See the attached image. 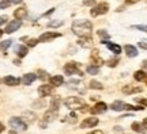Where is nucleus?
Returning a JSON list of instances; mask_svg holds the SVG:
<instances>
[{
	"label": "nucleus",
	"mask_w": 147,
	"mask_h": 134,
	"mask_svg": "<svg viewBox=\"0 0 147 134\" xmlns=\"http://www.w3.org/2000/svg\"><path fill=\"white\" fill-rule=\"evenodd\" d=\"M38 93L41 98H45V96H49L52 93V85H48V84H42L38 87Z\"/></svg>",
	"instance_id": "ddd939ff"
},
{
	"label": "nucleus",
	"mask_w": 147,
	"mask_h": 134,
	"mask_svg": "<svg viewBox=\"0 0 147 134\" xmlns=\"http://www.w3.org/2000/svg\"><path fill=\"white\" fill-rule=\"evenodd\" d=\"M60 103H61V100H60V96H55L52 99V102H51V110H55V111H59V107H60Z\"/></svg>",
	"instance_id": "b1692460"
},
{
	"label": "nucleus",
	"mask_w": 147,
	"mask_h": 134,
	"mask_svg": "<svg viewBox=\"0 0 147 134\" xmlns=\"http://www.w3.org/2000/svg\"><path fill=\"white\" fill-rule=\"evenodd\" d=\"M33 106H34L36 108H41V107H44V106H45V103H44V102H34V103H33Z\"/></svg>",
	"instance_id": "4c0bfd02"
},
{
	"label": "nucleus",
	"mask_w": 147,
	"mask_h": 134,
	"mask_svg": "<svg viewBox=\"0 0 147 134\" xmlns=\"http://www.w3.org/2000/svg\"><path fill=\"white\" fill-rule=\"evenodd\" d=\"M106 110H108V106H106V103H104V102H98V103H95L94 107L90 108V113L94 114V115H97V114L105 113Z\"/></svg>",
	"instance_id": "6e6552de"
},
{
	"label": "nucleus",
	"mask_w": 147,
	"mask_h": 134,
	"mask_svg": "<svg viewBox=\"0 0 147 134\" xmlns=\"http://www.w3.org/2000/svg\"><path fill=\"white\" fill-rule=\"evenodd\" d=\"M38 41H40V39H36V38H32V39H29V42H27V45H29V46L30 47H34L37 45V43H38Z\"/></svg>",
	"instance_id": "f704fd0d"
},
{
	"label": "nucleus",
	"mask_w": 147,
	"mask_h": 134,
	"mask_svg": "<svg viewBox=\"0 0 147 134\" xmlns=\"http://www.w3.org/2000/svg\"><path fill=\"white\" fill-rule=\"evenodd\" d=\"M59 37H61V34H59V33H52V31H49V33H44L38 39L41 42H49L55 39V38H59Z\"/></svg>",
	"instance_id": "9d476101"
},
{
	"label": "nucleus",
	"mask_w": 147,
	"mask_h": 134,
	"mask_svg": "<svg viewBox=\"0 0 147 134\" xmlns=\"http://www.w3.org/2000/svg\"><path fill=\"white\" fill-rule=\"evenodd\" d=\"M14 64H15V65H21V60H15Z\"/></svg>",
	"instance_id": "09e8293b"
},
{
	"label": "nucleus",
	"mask_w": 147,
	"mask_h": 134,
	"mask_svg": "<svg viewBox=\"0 0 147 134\" xmlns=\"http://www.w3.org/2000/svg\"><path fill=\"white\" fill-rule=\"evenodd\" d=\"M142 65H143V68H147V61H143Z\"/></svg>",
	"instance_id": "8fccbe9b"
},
{
	"label": "nucleus",
	"mask_w": 147,
	"mask_h": 134,
	"mask_svg": "<svg viewBox=\"0 0 147 134\" xmlns=\"http://www.w3.org/2000/svg\"><path fill=\"white\" fill-rule=\"evenodd\" d=\"M22 26V21H19V19H15V21H11L8 22V25H7V27H5L4 33H7V34H11V33H14V31H16L19 27Z\"/></svg>",
	"instance_id": "0eeeda50"
},
{
	"label": "nucleus",
	"mask_w": 147,
	"mask_h": 134,
	"mask_svg": "<svg viewBox=\"0 0 147 134\" xmlns=\"http://www.w3.org/2000/svg\"><path fill=\"white\" fill-rule=\"evenodd\" d=\"M36 114L32 113V111H25L23 113V115H22V119L26 122V123H33L34 121H36Z\"/></svg>",
	"instance_id": "f3484780"
},
{
	"label": "nucleus",
	"mask_w": 147,
	"mask_h": 134,
	"mask_svg": "<svg viewBox=\"0 0 147 134\" xmlns=\"http://www.w3.org/2000/svg\"><path fill=\"white\" fill-rule=\"evenodd\" d=\"M101 43H104L108 46L112 53H115V54H120L121 53V46L120 45H117V43H113V42H109V41H101Z\"/></svg>",
	"instance_id": "9b49d317"
},
{
	"label": "nucleus",
	"mask_w": 147,
	"mask_h": 134,
	"mask_svg": "<svg viewBox=\"0 0 147 134\" xmlns=\"http://www.w3.org/2000/svg\"><path fill=\"white\" fill-rule=\"evenodd\" d=\"M11 43H12V41L11 39H7V41H3V42H0V50H7L8 47L11 46Z\"/></svg>",
	"instance_id": "7c9ffc66"
},
{
	"label": "nucleus",
	"mask_w": 147,
	"mask_h": 134,
	"mask_svg": "<svg viewBox=\"0 0 147 134\" xmlns=\"http://www.w3.org/2000/svg\"><path fill=\"white\" fill-rule=\"evenodd\" d=\"M121 91H123V93H127V95H131V93L142 92V91H143V88H142V87H132V85H124Z\"/></svg>",
	"instance_id": "2eb2a0df"
},
{
	"label": "nucleus",
	"mask_w": 147,
	"mask_h": 134,
	"mask_svg": "<svg viewBox=\"0 0 147 134\" xmlns=\"http://www.w3.org/2000/svg\"><path fill=\"white\" fill-rule=\"evenodd\" d=\"M134 77H135L136 81H143V80H146L147 75L144 71H136V72L134 73Z\"/></svg>",
	"instance_id": "393cba45"
},
{
	"label": "nucleus",
	"mask_w": 147,
	"mask_h": 134,
	"mask_svg": "<svg viewBox=\"0 0 147 134\" xmlns=\"http://www.w3.org/2000/svg\"><path fill=\"white\" fill-rule=\"evenodd\" d=\"M63 21H52V22H48V27H52V29H56V27H60V26H63Z\"/></svg>",
	"instance_id": "c756f323"
},
{
	"label": "nucleus",
	"mask_w": 147,
	"mask_h": 134,
	"mask_svg": "<svg viewBox=\"0 0 147 134\" xmlns=\"http://www.w3.org/2000/svg\"><path fill=\"white\" fill-rule=\"evenodd\" d=\"M14 16H15V19H19V21H22V19H25V18L27 16V10H26V8H23V7H21V8L15 10V12H14Z\"/></svg>",
	"instance_id": "6ab92c4d"
},
{
	"label": "nucleus",
	"mask_w": 147,
	"mask_h": 134,
	"mask_svg": "<svg viewBox=\"0 0 147 134\" xmlns=\"http://www.w3.org/2000/svg\"><path fill=\"white\" fill-rule=\"evenodd\" d=\"M98 37H100V38H102V41H108V39L110 38V35L106 33L105 30H100V31H98Z\"/></svg>",
	"instance_id": "2f4dec72"
},
{
	"label": "nucleus",
	"mask_w": 147,
	"mask_h": 134,
	"mask_svg": "<svg viewBox=\"0 0 147 134\" xmlns=\"http://www.w3.org/2000/svg\"><path fill=\"white\" fill-rule=\"evenodd\" d=\"M136 102L143 104V106H147V99H136Z\"/></svg>",
	"instance_id": "a19ab883"
},
{
	"label": "nucleus",
	"mask_w": 147,
	"mask_h": 134,
	"mask_svg": "<svg viewBox=\"0 0 147 134\" xmlns=\"http://www.w3.org/2000/svg\"><path fill=\"white\" fill-rule=\"evenodd\" d=\"M40 79H42V80H47L48 77V73L45 72V71H40Z\"/></svg>",
	"instance_id": "e433bc0d"
},
{
	"label": "nucleus",
	"mask_w": 147,
	"mask_h": 134,
	"mask_svg": "<svg viewBox=\"0 0 147 134\" xmlns=\"http://www.w3.org/2000/svg\"><path fill=\"white\" fill-rule=\"evenodd\" d=\"M8 1H10L11 4H19V3H21L22 0H8Z\"/></svg>",
	"instance_id": "a18cd8bd"
},
{
	"label": "nucleus",
	"mask_w": 147,
	"mask_h": 134,
	"mask_svg": "<svg viewBox=\"0 0 147 134\" xmlns=\"http://www.w3.org/2000/svg\"><path fill=\"white\" fill-rule=\"evenodd\" d=\"M10 126L12 129H15L16 131H23V130H26L27 127V123L23 121L22 118H18V117H14V118L10 119Z\"/></svg>",
	"instance_id": "20e7f679"
},
{
	"label": "nucleus",
	"mask_w": 147,
	"mask_h": 134,
	"mask_svg": "<svg viewBox=\"0 0 147 134\" xmlns=\"http://www.w3.org/2000/svg\"><path fill=\"white\" fill-rule=\"evenodd\" d=\"M124 110H127V111H142V110H144V107H143V106H132V104H125V106H124Z\"/></svg>",
	"instance_id": "a878e982"
},
{
	"label": "nucleus",
	"mask_w": 147,
	"mask_h": 134,
	"mask_svg": "<svg viewBox=\"0 0 147 134\" xmlns=\"http://www.w3.org/2000/svg\"><path fill=\"white\" fill-rule=\"evenodd\" d=\"M86 71H87V73H89V75H98V72H100V68L95 67V65H89Z\"/></svg>",
	"instance_id": "c85d7f7f"
},
{
	"label": "nucleus",
	"mask_w": 147,
	"mask_h": 134,
	"mask_svg": "<svg viewBox=\"0 0 147 134\" xmlns=\"http://www.w3.org/2000/svg\"><path fill=\"white\" fill-rule=\"evenodd\" d=\"M7 19H8V18H7V16H0V26H1V25H4L5 22H7Z\"/></svg>",
	"instance_id": "79ce46f5"
},
{
	"label": "nucleus",
	"mask_w": 147,
	"mask_h": 134,
	"mask_svg": "<svg viewBox=\"0 0 147 134\" xmlns=\"http://www.w3.org/2000/svg\"><path fill=\"white\" fill-rule=\"evenodd\" d=\"M124 50H125L128 57H136L138 56V49L135 46H132V45H125Z\"/></svg>",
	"instance_id": "412c9836"
},
{
	"label": "nucleus",
	"mask_w": 147,
	"mask_h": 134,
	"mask_svg": "<svg viewBox=\"0 0 147 134\" xmlns=\"http://www.w3.org/2000/svg\"><path fill=\"white\" fill-rule=\"evenodd\" d=\"M14 52L16 53V56L18 57H25L27 54V47L23 46V45H16L15 47H14Z\"/></svg>",
	"instance_id": "aec40b11"
},
{
	"label": "nucleus",
	"mask_w": 147,
	"mask_h": 134,
	"mask_svg": "<svg viewBox=\"0 0 147 134\" xmlns=\"http://www.w3.org/2000/svg\"><path fill=\"white\" fill-rule=\"evenodd\" d=\"M89 134H104V131L102 130H94V131H90Z\"/></svg>",
	"instance_id": "c03bdc74"
},
{
	"label": "nucleus",
	"mask_w": 147,
	"mask_h": 134,
	"mask_svg": "<svg viewBox=\"0 0 147 134\" xmlns=\"http://www.w3.org/2000/svg\"><path fill=\"white\" fill-rule=\"evenodd\" d=\"M78 62H68V64H65V67H64V72L65 75H79V76H82V72L79 71L78 68Z\"/></svg>",
	"instance_id": "423d86ee"
},
{
	"label": "nucleus",
	"mask_w": 147,
	"mask_h": 134,
	"mask_svg": "<svg viewBox=\"0 0 147 134\" xmlns=\"http://www.w3.org/2000/svg\"><path fill=\"white\" fill-rule=\"evenodd\" d=\"M72 33L75 35L80 37H90L91 31H93V25L90 21H86V19H79V21H74L72 26Z\"/></svg>",
	"instance_id": "f257e3e1"
},
{
	"label": "nucleus",
	"mask_w": 147,
	"mask_h": 134,
	"mask_svg": "<svg viewBox=\"0 0 147 134\" xmlns=\"http://www.w3.org/2000/svg\"><path fill=\"white\" fill-rule=\"evenodd\" d=\"M139 0H125L127 4H135V3H138Z\"/></svg>",
	"instance_id": "37998d69"
},
{
	"label": "nucleus",
	"mask_w": 147,
	"mask_h": 134,
	"mask_svg": "<svg viewBox=\"0 0 147 134\" xmlns=\"http://www.w3.org/2000/svg\"><path fill=\"white\" fill-rule=\"evenodd\" d=\"M78 43H79V46L84 47V49L93 47V39H91V37H80Z\"/></svg>",
	"instance_id": "f8f14e48"
},
{
	"label": "nucleus",
	"mask_w": 147,
	"mask_h": 134,
	"mask_svg": "<svg viewBox=\"0 0 147 134\" xmlns=\"http://www.w3.org/2000/svg\"><path fill=\"white\" fill-rule=\"evenodd\" d=\"M4 129H5V127H4V125H3L1 122H0V133H3V131H4Z\"/></svg>",
	"instance_id": "de8ad7c7"
},
{
	"label": "nucleus",
	"mask_w": 147,
	"mask_h": 134,
	"mask_svg": "<svg viewBox=\"0 0 147 134\" xmlns=\"http://www.w3.org/2000/svg\"><path fill=\"white\" fill-rule=\"evenodd\" d=\"M22 80L18 77H14V76H5L3 79V83H4L5 85H10V87H15V85H19V83Z\"/></svg>",
	"instance_id": "4468645a"
},
{
	"label": "nucleus",
	"mask_w": 147,
	"mask_h": 134,
	"mask_svg": "<svg viewBox=\"0 0 147 134\" xmlns=\"http://www.w3.org/2000/svg\"><path fill=\"white\" fill-rule=\"evenodd\" d=\"M94 3H95V0H84V1H83L84 5H93Z\"/></svg>",
	"instance_id": "ea45409f"
},
{
	"label": "nucleus",
	"mask_w": 147,
	"mask_h": 134,
	"mask_svg": "<svg viewBox=\"0 0 147 134\" xmlns=\"http://www.w3.org/2000/svg\"><path fill=\"white\" fill-rule=\"evenodd\" d=\"M142 125H143V127H144V129H147V118H144V119H143Z\"/></svg>",
	"instance_id": "49530a36"
},
{
	"label": "nucleus",
	"mask_w": 147,
	"mask_h": 134,
	"mask_svg": "<svg viewBox=\"0 0 147 134\" xmlns=\"http://www.w3.org/2000/svg\"><path fill=\"white\" fill-rule=\"evenodd\" d=\"M10 4L11 3L8 1V0H1V1H0V8H7Z\"/></svg>",
	"instance_id": "c9c22d12"
},
{
	"label": "nucleus",
	"mask_w": 147,
	"mask_h": 134,
	"mask_svg": "<svg viewBox=\"0 0 147 134\" xmlns=\"http://www.w3.org/2000/svg\"><path fill=\"white\" fill-rule=\"evenodd\" d=\"M98 118H94V117H91V118H86L80 123V129H89V127H94L98 125Z\"/></svg>",
	"instance_id": "1a4fd4ad"
},
{
	"label": "nucleus",
	"mask_w": 147,
	"mask_h": 134,
	"mask_svg": "<svg viewBox=\"0 0 147 134\" xmlns=\"http://www.w3.org/2000/svg\"><path fill=\"white\" fill-rule=\"evenodd\" d=\"M91 61H93V65H95V67H101L104 64V60L98 56V50H93V53H91Z\"/></svg>",
	"instance_id": "dca6fc26"
},
{
	"label": "nucleus",
	"mask_w": 147,
	"mask_h": 134,
	"mask_svg": "<svg viewBox=\"0 0 147 134\" xmlns=\"http://www.w3.org/2000/svg\"><path fill=\"white\" fill-rule=\"evenodd\" d=\"M138 45H139V47H140V49H144V50H147V42L146 41H140L139 43H138Z\"/></svg>",
	"instance_id": "58836bf2"
},
{
	"label": "nucleus",
	"mask_w": 147,
	"mask_h": 134,
	"mask_svg": "<svg viewBox=\"0 0 147 134\" xmlns=\"http://www.w3.org/2000/svg\"><path fill=\"white\" fill-rule=\"evenodd\" d=\"M56 117H57V111H55V110H51V108H49L47 113L44 114V117L41 118V121H40V127H41V129H45L48 125L56 118Z\"/></svg>",
	"instance_id": "7ed1b4c3"
},
{
	"label": "nucleus",
	"mask_w": 147,
	"mask_h": 134,
	"mask_svg": "<svg viewBox=\"0 0 147 134\" xmlns=\"http://www.w3.org/2000/svg\"><path fill=\"white\" fill-rule=\"evenodd\" d=\"M117 64H119V58H117V57H116V58H112V60H109V61L106 62V65L110 68H115Z\"/></svg>",
	"instance_id": "473e14b6"
},
{
	"label": "nucleus",
	"mask_w": 147,
	"mask_h": 134,
	"mask_svg": "<svg viewBox=\"0 0 147 134\" xmlns=\"http://www.w3.org/2000/svg\"><path fill=\"white\" fill-rule=\"evenodd\" d=\"M124 106H125L124 102H121V100H116V102H113V103L110 104V108H112L113 111H123V110H124Z\"/></svg>",
	"instance_id": "4be33fe9"
},
{
	"label": "nucleus",
	"mask_w": 147,
	"mask_h": 134,
	"mask_svg": "<svg viewBox=\"0 0 147 134\" xmlns=\"http://www.w3.org/2000/svg\"><path fill=\"white\" fill-rule=\"evenodd\" d=\"M64 104L69 110H79L82 107H86V103L80 98H78V96H69V98H67L64 100Z\"/></svg>",
	"instance_id": "f03ea898"
},
{
	"label": "nucleus",
	"mask_w": 147,
	"mask_h": 134,
	"mask_svg": "<svg viewBox=\"0 0 147 134\" xmlns=\"http://www.w3.org/2000/svg\"><path fill=\"white\" fill-rule=\"evenodd\" d=\"M36 79H37V75H34V73H26V75H23V77H22V83H23L25 85H30Z\"/></svg>",
	"instance_id": "a211bd4d"
},
{
	"label": "nucleus",
	"mask_w": 147,
	"mask_h": 134,
	"mask_svg": "<svg viewBox=\"0 0 147 134\" xmlns=\"http://www.w3.org/2000/svg\"><path fill=\"white\" fill-rule=\"evenodd\" d=\"M131 129L135 131V133H143V130H144V127H143L142 123H139V122H134L131 126Z\"/></svg>",
	"instance_id": "bb28decb"
},
{
	"label": "nucleus",
	"mask_w": 147,
	"mask_h": 134,
	"mask_svg": "<svg viewBox=\"0 0 147 134\" xmlns=\"http://www.w3.org/2000/svg\"><path fill=\"white\" fill-rule=\"evenodd\" d=\"M109 11V4L108 3H100V4L94 5L91 11H90V14L91 16H98V15H104Z\"/></svg>",
	"instance_id": "39448f33"
},
{
	"label": "nucleus",
	"mask_w": 147,
	"mask_h": 134,
	"mask_svg": "<svg viewBox=\"0 0 147 134\" xmlns=\"http://www.w3.org/2000/svg\"><path fill=\"white\" fill-rule=\"evenodd\" d=\"M90 88L91 89H104V85L100 81H97V80H91L90 81Z\"/></svg>",
	"instance_id": "cd10ccee"
},
{
	"label": "nucleus",
	"mask_w": 147,
	"mask_h": 134,
	"mask_svg": "<svg viewBox=\"0 0 147 134\" xmlns=\"http://www.w3.org/2000/svg\"><path fill=\"white\" fill-rule=\"evenodd\" d=\"M3 33H4V31H3V30H0V38H1V35H3Z\"/></svg>",
	"instance_id": "3c124183"
},
{
	"label": "nucleus",
	"mask_w": 147,
	"mask_h": 134,
	"mask_svg": "<svg viewBox=\"0 0 147 134\" xmlns=\"http://www.w3.org/2000/svg\"><path fill=\"white\" fill-rule=\"evenodd\" d=\"M134 29H136V30H140V31H144L147 33V25H135Z\"/></svg>",
	"instance_id": "72a5a7b5"
},
{
	"label": "nucleus",
	"mask_w": 147,
	"mask_h": 134,
	"mask_svg": "<svg viewBox=\"0 0 147 134\" xmlns=\"http://www.w3.org/2000/svg\"><path fill=\"white\" fill-rule=\"evenodd\" d=\"M51 83H52L53 87H60V85H63L64 79H63V76L57 75V76H53V77H51Z\"/></svg>",
	"instance_id": "5701e85b"
}]
</instances>
